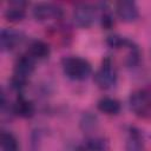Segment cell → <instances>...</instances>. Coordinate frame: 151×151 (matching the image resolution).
Listing matches in <instances>:
<instances>
[{
	"label": "cell",
	"mask_w": 151,
	"mask_h": 151,
	"mask_svg": "<svg viewBox=\"0 0 151 151\" xmlns=\"http://www.w3.org/2000/svg\"><path fill=\"white\" fill-rule=\"evenodd\" d=\"M125 151H145L143 144L140 143L136 133L131 134V137L127 139L126 145H125Z\"/></svg>",
	"instance_id": "15"
},
{
	"label": "cell",
	"mask_w": 151,
	"mask_h": 151,
	"mask_svg": "<svg viewBox=\"0 0 151 151\" xmlns=\"http://www.w3.org/2000/svg\"><path fill=\"white\" fill-rule=\"evenodd\" d=\"M68 151H84V150L80 149V147H73L72 150H68Z\"/></svg>",
	"instance_id": "18"
},
{
	"label": "cell",
	"mask_w": 151,
	"mask_h": 151,
	"mask_svg": "<svg viewBox=\"0 0 151 151\" xmlns=\"http://www.w3.org/2000/svg\"><path fill=\"white\" fill-rule=\"evenodd\" d=\"M34 58L31 54H22L17 60L12 78V86L14 88L19 90L26 85L28 77L34 71Z\"/></svg>",
	"instance_id": "2"
},
{
	"label": "cell",
	"mask_w": 151,
	"mask_h": 151,
	"mask_svg": "<svg viewBox=\"0 0 151 151\" xmlns=\"http://www.w3.org/2000/svg\"><path fill=\"white\" fill-rule=\"evenodd\" d=\"M98 110L106 114H117L120 111V103L113 98H101L98 101Z\"/></svg>",
	"instance_id": "12"
},
{
	"label": "cell",
	"mask_w": 151,
	"mask_h": 151,
	"mask_svg": "<svg viewBox=\"0 0 151 151\" xmlns=\"http://www.w3.org/2000/svg\"><path fill=\"white\" fill-rule=\"evenodd\" d=\"M63 70L64 73L73 80H84L92 72L91 64L79 57H68L63 59Z\"/></svg>",
	"instance_id": "1"
},
{
	"label": "cell",
	"mask_w": 151,
	"mask_h": 151,
	"mask_svg": "<svg viewBox=\"0 0 151 151\" xmlns=\"http://www.w3.org/2000/svg\"><path fill=\"white\" fill-rule=\"evenodd\" d=\"M28 54H31L34 59H45L50 55V46L45 41L34 40L29 45Z\"/></svg>",
	"instance_id": "11"
},
{
	"label": "cell",
	"mask_w": 151,
	"mask_h": 151,
	"mask_svg": "<svg viewBox=\"0 0 151 151\" xmlns=\"http://www.w3.org/2000/svg\"><path fill=\"white\" fill-rule=\"evenodd\" d=\"M1 147L2 151H19V144L17 138L7 131L1 133Z\"/></svg>",
	"instance_id": "13"
},
{
	"label": "cell",
	"mask_w": 151,
	"mask_h": 151,
	"mask_svg": "<svg viewBox=\"0 0 151 151\" xmlns=\"http://www.w3.org/2000/svg\"><path fill=\"white\" fill-rule=\"evenodd\" d=\"M61 15V9L48 2H39L33 7V17L37 20H47L51 18H58Z\"/></svg>",
	"instance_id": "7"
},
{
	"label": "cell",
	"mask_w": 151,
	"mask_h": 151,
	"mask_svg": "<svg viewBox=\"0 0 151 151\" xmlns=\"http://www.w3.org/2000/svg\"><path fill=\"white\" fill-rule=\"evenodd\" d=\"M26 2L24 1H11L9 7L5 12V18L9 22H19L25 18V9L24 6Z\"/></svg>",
	"instance_id": "9"
},
{
	"label": "cell",
	"mask_w": 151,
	"mask_h": 151,
	"mask_svg": "<svg viewBox=\"0 0 151 151\" xmlns=\"http://www.w3.org/2000/svg\"><path fill=\"white\" fill-rule=\"evenodd\" d=\"M94 80L101 88H110L117 80V72L110 58H105L100 68L94 74Z\"/></svg>",
	"instance_id": "4"
},
{
	"label": "cell",
	"mask_w": 151,
	"mask_h": 151,
	"mask_svg": "<svg viewBox=\"0 0 151 151\" xmlns=\"http://www.w3.org/2000/svg\"><path fill=\"white\" fill-rule=\"evenodd\" d=\"M106 41H107V44L111 47H114V48H119L122 46H125V45H129L130 44L129 40H126L125 38H122L119 35H110Z\"/></svg>",
	"instance_id": "16"
},
{
	"label": "cell",
	"mask_w": 151,
	"mask_h": 151,
	"mask_svg": "<svg viewBox=\"0 0 151 151\" xmlns=\"http://www.w3.org/2000/svg\"><path fill=\"white\" fill-rule=\"evenodd\" d=\"M130 106L138 117L151 120V90L143 88L133 92L130 97Z\"/></svg>",
	"instance_id": "3"
},
{
	"label": "cell",
	"mask_w": 151,
	"mask_h": 151,
	"mask_svg": "<svg viewBox=\"0 0 151 151\" xmlns=\"http://www.w3.org/2000/svg\"><path fill=\"white\" fill-rule=\"evenodd\" d=\"M116 9H117L118 17L124 22H132V21L137 20V18L139 15L138 7H137L136 2L131 1V0L118 1L116 5Z\"/></svg>",
	"instance_id": "6"
},
{
	"label": "cell",
	"mask_w": 151,
	"mask_h": 151,
	"mask_svg": "<svg viewBox=\"0 0 151 151\" xmlns=\"http://www.w3.org/2000/svg\"><path fill=\"white\" fill-rule=\"evenodd\" d=\"M107 143L101 137H92L85 142V149L88 151H105Z\"/></svg>",
	"instance_id": "14"
},
{
	"label": "cell",
	"mask_w": 151,
	"mask_h": 151,
	"mask_svg": "<svg viewBox=\"0 0 151 151\" xmlns=\"http://www.w3.org/2000/svg\"><path fill=\"white\" fill-rule=\"evenodd\" d=\"M13 110L18 116H20L22 118H31L34 114V105L32 104V101L27 100L22 96L18 97Z\"/></svg>",
	"instance_id": "10"
},
{
	"label": "cell",
	"mask_w": 151,
	"mask_h": 151,
	"mask_svg": "<svg viewBox=\"0 0 151 151\" xmlns=\"http://www.w3.org/2000/svg\"><path fill=\"white\" fill-rule=\"evenodd\" d=\"M22 40V34L11 28H4L0 33V47L2 51H11L15 48Z\"/></svg>",
	"instance_id": "8"
},
{
	"label": "cell",
	"mask_w": 151,
	"mask_h": 151,
	"mask_svg": "<svg viewBox=\"0 0 151 151\" xmlns=\"http://www.w3.org/2000/svg\"><path fill=\"white\" fill-rule=\"evenodd\" d=\"M113 24V20H112V17L110 14H104L103 15V26L105 28H110Z\"/></svg>",
	"instance_id": "17"
},
{
	"label": "cell",
	"mask_w": 151,
	"mask_h": 151,
	"mask_svg": "<svg viewBox=\"0 0 151 151\" xmlns=\"http://www.w3.org/2000/svg\"><path fill=\"white\" fill-rule=\"evenodd\" d=\"M72 17L78 27L88 28L94 21V8L88 4H79L74 7Z\"/></svg>",
	"instance_id": "5"
}]
</instances>
